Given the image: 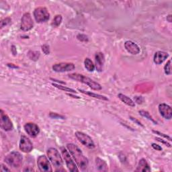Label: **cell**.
I'll return each mask as SVG.
<instances>
[{
  "label": "cell",
  "instance_id": "9a60e30c",
  "mask_svg": "<svg viewBox=\"0 0 172 172\" xmlns=\"http://www.w3.org/2000/svg\"><path fill=\"white\" fill-rule=\"evenodd\" d=\"M95 63H96V67L98 71L102 72L104 69V65L105 63L104 55L102 53H97L95 55Z\"/></svg>",
  "mask_w": 172,
  "mask_h": 172
},
{
  "label": "cell",
  "instance_id": "d6a6232c",
  "mask_svg": "<svg viewBox=\"0 0 172 172\" xmlns=\"http://www.w3.org/2000/svg\"><path fill=\"white\" fill-rule=\"evenodd\" d=\"M155 139L157 140V141H159V142L162 143H164V144H165V145H166V146H167L168 147H171V144H169V143H167V141H164V140H163V139H160V138H158V137H156V138H155Z\"/></svg>",
  "mask_w": 172,
  "mask_h": 172
},
{
  "label": "cell",
  "instance_id": "5bb4252c",
  "mask_svg": "<svg viewBox=\"0 0 172 172\" xmlns=\"http://www.w3.org/2000/svg\"><path fill=\"white\" fill-rule=\"evenodd\" d=\"M160 114L167 120H170L172 117L171 108L166 104H160L159 105Z\"/></svg>",
  "mask_w": 172,
  "mask_h": 172
},
{
  "label": "cell",
  "instance_id": "603a6c76",
  "mask_svg": "<svg viewBox=\"0 0 172 172\" xmlns=\"http://www.w3.org/2000/svg\"><path fill=\"white\" fill-rule=\"evenodd\" d=\"M52 85L53 86H55V88L59 89L61 90H63V91H65V92H71V93H77V92L75 91V90H74L73 89H71V88H67L66 87V86H63L61 85H58V84H57V83H53Z\"/></svg>",
  "mask_w": 172,
  "mask_h": 172
},
{
  "label": "cell",
  "instance_id": "52a82bcc",
  "mask_svg": "<svg viewBox=\"0 0 172 172\" xmlns=\"http://www.w3.org/2000/svg\"><path fill=\"white\" fill-rule=\"evenodd\" d=\"M75 137L79 140V141L82 143L84 146L88 149H92L95 147V144L92 138L89 135L86 134L82 132H76Z\"/></svg>",
  "mask_w": 172,
  "mask_h": 172
},
{
  "label": "cell",
  "instance_id": "7c38bea8",
  "mask_svg": "<svg viewBox=\"0 0 172 172\" xmlns=\"http://www.w3.org/2000/svg\"><path fill=\"white\" fill-rule=\"evenodd\" d=\"M20 149L24 153H30L33 149V144L30 140L26 136L22 135L20 141Z\"/></svg>",
  "mask_w": 172,
  "mask_h": 172
},
{
  "label": "cell",
  "instance_id": "8992f818",
  "mask_svg": "<svg viewBox=\"0 0 172 172\" xmlns=\"http://www.w3.org/2000/svg\"><path fill=\"white\" fill-rule=\"evenodd\" d=\"M61 153H62L63 159L65 160L67 168L69 169V170L72 172L79 171L78 167L76 166L75 162L73 161V159H72L69 151H67V149L65 147H61Z\"/></svg>",
  "mask_w": 172,
  "mask_h": 172
},
{
  "label": "cell",
  "instance_id": "1f68e13d",
  "mask_svg": "<svg viewBox=\"0 0 172 172\" xmlns=\"http://www.w3.org/2000/svg\"><path fill=\"white\" fill-rule=\"evenodd\" d=\"M134 99H135V102L137 104H141L144 101V99L142 96H135Z\"/></svg>",
  "mask_w": 172,
  "mask_h": 172
},
{
  "label": "cell",
  "instance_id": "74e56055",
  "mask_svg": "<svg viewBox=\"0 0 172 172\" xmlns=\"http://www.w3.org/2000/svg\"><path fill=\"white\" fill-rule=\"evenodd\" d=\"M167 20L169 22H171V15L169 14V16H167Z\"/></svg>",
  "mask_w": 172,
  "mask_h": 172
},
{
  "label": "cell",
  "instance_id": "7a4b0ae2",
  "mask_svg": "<svg viewBox=\"0 0 172 172\" xmlns=\"http://www.w3.org/2000/svg\"><path fill=\"white\" fill-rule=\"evenodd\" d=\"M68 77L71 79L75 80L79 82H81L84 84H86L90 88H92L94 90H96V91H99V90L102 89V86L99 85L98 83L94 81L92 79H90L88 77L84 76L81 74L79 73H71L68 75Z\"/></svg>",
  "mask_w": 172,
  "mask_h": 172
},
{
  "label": "cell",
  "instance_id": "7402d4cb",
  "mask_svg": "<svg viewBox=\"0 0 172 172\" xmlns=\"http://www.w3.org/2000/svg\"><path fill=\"white\" fill-rule=\"evenodd\" d=\"M84 65L85 69H87L89 72H93L95 69V65L92 61V60L89 58H86L84 61Z\"/></svg>",
  "mask_w": 172,
  "mask_h": 172
},
{
  "label": "cell",
  "instance_id": "2e32d148",
  "mask_svg": "<svg viewBox=\"0 0 172 172\" xmlns=\"http://www.w3.org/2000/svg\"><path fill=\"white\" fill-rule=\"evenodd\" d=\"M124 47L126 51L132 55H136L140 53V48L138 45L130 40L126 41L124 43Z\"/></svg>",
  "mask_w": 172,
  "mask_h": 172
},
{
  "label": "cell",
  "instance_id": "d4e9b609",
  "mask_svg": "<svg viewBox=\"0 0 172 172\" xmlns=\"http://www.w3.org/2000/svg\"><path fill=\"white\" fill-rule=\"evenodd\" d=\"M62 16L61 15H57L52 22L51 25L53 27H58L59 26L62 22Z\"/></svg>",
  "mask_w": 172,
  "mask_h": 172
},
{
  "label": "cell",
  "instance_id": "8d00e7d4",
  "mask_svg": "<svg viewBox=\"0 0 172 172\" xmlns=\"http://www.w3.org/2000/svg\"><path fill=\"white\" fill-rule=\"evenodd\" d=\"M130 119H131V120H133L134 122H135V123H137V124H138L139 125H141V126H143V124H141V123H140V122H139V121H138L137 120H136L135 119H133V118H132V117H130Z\"/></svg>",
  "mask_w": 172,
  "mask_h": 172
},
{
  "label": "cell",
  "instance_id": "ac0fdd59",
  "mask_svg": "<svg viewBox=\"0 0 172 172\" xmlns=\"http://www.w3.org/2000/svg\"><path fill=\"white\" fill-rule=\"evenodd\" d=\"M136 171H143V172H149L151 171V168L148 164L147 161L144 159H141L139 161L138 166L137 169L135 170Z\"/></svg>",
  "mask_w": 172,
  "mask_h": 172
},
{
  "label": "cell",
  "instance_id": "9c48e42d",
  "mask_svg": "<svg viewBox=\"0 0 172 172\" xmlns=\"http://www.w3.org/2000/svg\"><path fill=\"white\" fill-rule=\"evenodd\" d=\"M37 165L40 171L43 172L53 171L51 164H50L47 156L40 155L37 159Z\"/></svg>",
  "mask_w": 172,
  "mask_h": 172
},
{
  "label": "cell",
  "instance_id": "83f0119b",
  "mask_svg": "<svg viewBox=\"0 0 172 172\" xmlns=\"http://www.w3.org/2000/svg\"><path fill=\"white\" fill-rule=\"evenodd\" d=\"M153 133H155L157 134H159V136H161V137H164L165 139H166L167 140H169V141H171L172 140H171V138L169 137V136L168 135H167L165 134H164V133H161L160 132H159V131H156V130H153Z\"/></svg>",
  "mask_w": 172,
  "mask_h": 172
},
{
  "label": "cell",
  "instance_id": "ba28073f",
  "mask_svg": "<svg viewBox=\"0 0 172 172\" xmlns=\"http://www.w3.org/2000/svg\"><path fill=\"white\" fill-rule=\"evenodd\" d=\"M33 26L34 22L31 17V15L29 13H25L21 19V30L24 32L29 31L33 28Z\"/></svg>",
  "mask_w": 172,
  "mask_h": 172
},
{
  "label": "cell",
  "instance_id": "d6986e66",
  "mask_svg": "<svg viewBox=\"0 0 172 172\" xmlns=\"http://www.w3.org/2000/svg\"><path fill=\"white\" fill-rule=\"evenodd\" d=\"M96 164L97 166V168L99 171H108V165L106 163L101 159L100 158L97 157L96 159Z\"/></svg>",
  "mask_w": 172,
  "mask_h": 172
},
{
  "label": "cell",
  "instance_id": "f1b7e54d",
  "mask_svg": "<svg viewBox=\"0 0 172 172\" xmlns=\"http://www.w3.org/2000/svg\"><path fill=\"white\" fill-rule=\"evenodd\" d=\"M42 50L45 55H48L50 53V48L48 44H44L43 46H42Z\"/></svg>",
  "mask_w": 172,
  "mask_h": 172
},
{
  "label": "cell",
  "instance_id": "30bf717a",
  "mask_svg": "<svg viewBox=\"0 0 172 172\" xmlns=\"http://www.w3.org/2000/svg\"><path fill=\"white\" fill-rule=\"evenodd\" d=\"M75 68V65L71 63H57L53 66V69L54 71L57 73H63L73 71Z\"/></svg>",
  "mask_w": 172,
  "mask_h": 172
},
{
  "label": "cell",
  "instance_id": "e0dca14e",
  "mask_svg": "<svg viewBox=\"0 0 172 172\" xmlns=\"http://www.w3.org/2000/svg\"><path fill=\"white\" fill-rule=\"evenodd\" d=\"M168 56L169 55L167 53L164 51H157L154 55L153 61L156 65H161L167 59Z\"/></svg>",
  "mask_w": 172,
  "mask_h": 172
},
{
  "label": "cell",
  "instance_id": "f546056e",
  "mask_svg": "<svg viewBox=\"0 0 172 172\" xmlns=\"http://www.w3.org/2000/svg\"><path fill=\"white\" fill-rule=\"evenodd\" d=\"M49 116H50V117L53 118V119H65V118L63 117V116L58 114H57V113L51 112V113H50Z\"/></svg>",
  "mask_w": 172,
  "mask_h": 172
},
{
  "label": "cell",
  "instance_id": "5b68a950",
  "mask_svg": "<svg viewBox=\"0 0 172 172\" xmlns=\"http://www.w3.org/2000/svg\"><path fill=\"white\" fill-rule=\"evenodd\" d=\"M34 18L38 23L47 22L50 18V14L46 8L39 7L35 9L34 12Z\"/></svg>",
  "mask_w": 172,
  "mask_h": 172
},
{
  "label": "cell",
  "instance_id": "8fae6325",
  "mask_svg": "<svg viewBox=\"0 0 172 172\" xmlns=\"http://www.w3.org/2000/svg\"><path fill=\"white\" fill-rule=\"evenodd\" d=\"M0 117H1V119H1L0 125H1L2 129L5 131L12 130L13 129L12 121L3 110H1V111H0Z\"/></svg>",
  "mask_w": 172,
  "mask_h": 172
},
{
  "label": "cell",
  "instance_id": "4dcf8cb0",
  "mask_svg": "<svg viewBox=\"0 0 172 172\" xmlns=\"http://www.w3.org/2000/svg\"><path fill=\"white\" fill-rule=\"evenodd\" d=\"M11 22V19L9 18H6L3 20L2 22H1V28H3L4 26H6L8 24L10 23V22Z\"/></svg>",
  "mask_w": 172,
  "mask_h": 172
},
{
  "label": "cell",
  "instance_id": "3957f363",
  "mask_svg": "<svg viewBox=\"0 0 172 172\" xmlns=\"http://www.w3.org/2000/svg\"><path fill=\"white\" fill-rule=\"evenodd\" d=\"M22 156L19 152L13 151L5 157V161L10 167L15 169H18L22 164Z\"/></svg>",
  "mask_w": 172,
  "mask_h": 172
},
{
  "label": "cell",
  "instance_id": "6da1fadb",
  "mask_svg": "<svg viewBox=\"0 0 172 172\" xmlns=\"http://www.w3.org/2000/svg\"><path fill=\"white\" fill-rule=\"evenodd\" d=\"M67 148L79 168L82 170L87 168L89 164L88 159L84 156L81 149L73 143H68Z\"/></svg>",
  "mask_w": 172,
  "mask_h": 172
},
{
  "label": "cell",
  "instance_id": "277c9868",
  "mask_svg": "<svg viewBox=\"0 0 172 172\" xmlns=\"http://www.w3.org/2000/svg\"><path fill=\"white\" fill-rule=\"evenodd\" d=\"M47 155L50 161L55 168H60L63 165L62 157L59 152L55 148H50L47 151Z\"/></svg>",
  "mask_w": 172,
  "mask_h": 172
},
{
  "label": "cell",
  "instance_id": "ffe728a7",
  "mask_svg": "<svg viewBox=\"0 0 172 172\" xmlns=\"http://www.w3.org/2000/svg\"><path fill=\"white\" fill-rule=\"evenodd\" d=\"M118 97L120 99L122 102H123L126 105H128L131 107H134L135 106V103L128 96H125V95L123 94H119L118 95Z\"/></svg>",
  "mask_w": 172,
  "mask_h": 172
},
{
  "label": "cell",
  "instance_id": "cb8c5ba5",
  "mask_svg": "<svg viewBox=\"0 0 172 172\" xmlns=\"http://www.w3.org/2000/svg\"><path fill=\"white\" fill-rule=\"evenodd\" d=\"M139 112V114H140V115H141L142 116L145 117L146 119H147L148 120H151V122H153V123L154 124H157V122L153 119V117L150 115V114H149V113L147 111L140 110Z\"/></svg>",
  "mask_w": 172,
  "mask_h": 172
},
{
  "label": "cell",
  "instance_id": "4fadbf2b",
  "mask_svg": "<svg viewBox=\"0 0 172 172\" xmlns=\"http://www.w3.org/2000/svg\"><path fill=\"white\" fill-rule=\"evenodd\" d=\"M24 128L26 133L32 138L37 137L38 134L40 133L39 127L38 126V125H37L34 123H26L24 125Z\"/></svg>",
  "mask_w": 172,
  "mask_h": 172
},
{
  "label": "cell",
  "instance_id": "4316f807",
  "mask_svg": "<svg viewBox=\"0 0 172 172\" xmlns=\"http://www.w3.org/2000/svg\"><path fill=\"white\" fill-rule=\"evenodd\" d=\"M30 52L32 53V54H30V53H28V56H29V58H30V59L33 60V61H37L40 57V53L39 52H32V51H30Z\"/></svg>",
  "mask_w": 172,
  "mask_h": 172
},
{
  "label": "cell",
  "instance_id": "44dd1931",
  "mask_svg": "<svg viewBox=\"0 0 172 172\" xmlns=\"http://www.w3.org/2000/svg\"><path fill=\"white\" fill-rule=\"evenodd\" d=\"M78 90H79V91L80 92L83 93V94H84L88 95V96H91V97H92V98H97V99H101V100H105V101H108V99L106 96H102V95L95 94V93H93V92H85V91H84V90L80 89H79Z\"/></svg>",
  "mask_w": 172,
  "mask_h": 172
},
{
  "label": "cell",
  "instance_id": "484cf974",
  "mask_svg": "<svg viewBox=\"0 0 172 172\" xmlns=\"http://www.w3.org/2000/svg\"><path fill=\"white\" fill-rule=\"evenodd\" d=\"M171 60H169L167 62L164 67V71L166 75H171Z\"/></svg>",
  "mask_w": 172,
  "mask_h": 172
},
{
  "label": "cell",
  "instance_id": "d590c367",
  "mask_svg": "<svg viewBox=\"0 0 172 172\" xmlns=\"http://www.w3.org/2000/svg\"><path fill=\"white\" fill-rule=\"evenodd\" d=\"M1 171L2 172H4V171H10V169H8L7 167H6L5 166H4L3 164H2L1 165Z\"/></svg>",
  "mask_w": 172,
  "mask_h": 172
},
{
  "label": "cell",
  "instance_id": "e575fe53",
  "mask_svg": "<svg viewBox=\"0 0 172 172\" xmlns=\"http://www.w3.org/2000/svg\"><path fill=\"white\" fill-rule=\"evenodd\" d=\"M78 36H79V37H81V38H79V40H81V41H85H85H88V37H86L85 35H83V34H79Z\"/></svg>",
  "mask_w": 172,
  "mask_h": 172
},
{
  "label": "cell",
  "instance_id": "836d02e7",
  "mask_svg": "<svg viewBox=\"0 0 172 172\" xmlns=\"http://www.w3.org/2000/svg\"><path fill=\"white\" fill-rule=\"evenodd\" d=\"M152 147L154 149H155L156 151H162V147L159 145V144H157L155 143H152Z\"/></svg>",
  "mask_w": 172,
  "mask_h": 172
}]
</instances>
